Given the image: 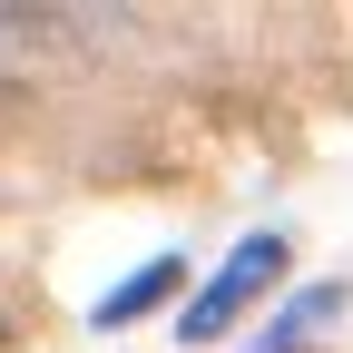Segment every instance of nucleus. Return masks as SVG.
<instances>
[{"label":"nucleus","mask_w":353,"mask_h":353,"mask_svg":"<svg viewBox=\"0 0 353 353\" xmlns=\"http://www.w3.org/2000/svg\"><path fill=\"white\" fill-rule=\"evenodd\" d=\"M275 275H285V236H245V245H236V255L187 294V324H176V334H187V343H216V334H226V324H236Z\"/></svg>","instance_id":"1"},{"label":"nucleus","mask_w":353,"mask_h":353,"mask_svg":"<svg viewBox=\"0 0 353 353\" xmlns=\"http://www.w3.org/2000/svg\"><path fill=\"white\" fill-rule=\"evenodd\" d=\"M176 285H187V265H176V255H148L128 285H108V294H99V314H88V324H138V314H157Z\"/></svg>","instance_id":"2"}]
</instances>
